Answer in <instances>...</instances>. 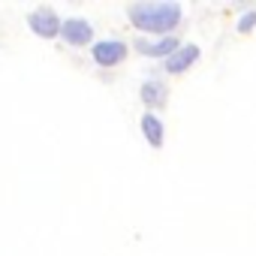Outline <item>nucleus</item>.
Returning <instances> with one entry per match:
<instances>
[{
    "instance_id": "obj_1",
    "label": "nucleus",
    "mask_w": 256,
    "mask_h": 256,
    "mask_svg": "<svg viewBox=\"0 0 256 256\" xmlns=\"http://www.w3.org/2000/svg\"><path fill=\"white\" fill-rule=\"evenodd\" d=\"M126 18L142 34H154L157 40L172 36V30L181 24L184 10L175 0H139V4L126 6Z\"/></svg>"
},
{
    "instance_id": "obj_2",
    "label": "nucleus",
    "mask_w": 256,
    "mask_h": 256,
    "mask_svg": "<svg viewBox=\"0 0 256 256\" xmlns=\"http://www.w3.org/2000/svg\"><path fill=\"white\" fill-rule=\"evenodd\" d=\"M28 28H30V34H36L40 40H54V36H60L64 22H60V16H58L52 6H40V10H34V12L28 16Z\"/></svg>"
},
{
    "instance_id": "obj_3",
    "label": "nucleus",
    "mask_w": 256,
    "mask_h": 256,
    "mask_svg": "<svg viewBox=\"0 0 256 256\" xmlns=\"http://www.w3.org/2000/svg\"><path fill=\"white\" fill-rule=\"evenodd\" d=\"M126 54H130V46L124 40H100L90 46V58L100 66H118L126 60Z\"/></svg>"
},
{
    "instance_id": "obj_4",
    "label": "nucleus",
    "mask_w": 256,
    "mask_h": 256,
    "mask_svg": "<svg viewBox=\"0 0 256 256\" xmlns=\"http://www.w3.org/2000/svg\"><path fill=\"white\" fill-rule=\"evenodd\" d=\"M181 46H184V42H178L175 36H163V40H145V36H139V40L133 42V48H136L139 54L157 58V60H169Z\"/></svg>"
},
{
    "instance_id": "obj_5",
    "label": "nucleus",
    "mask_w": 256,
    "mask_h": 256,
    "mask_svg": "<svg viewBox=\"0 0 256 256\" xmlns=\"http://www.w3.org/2000/svg\"><path fill=\"white\" fill-rule=\"evenodd\" d=\"M60 36H64L66 46H76V48L90 46L94 42V24L88 18H66L64 28H60Z\"/></svg>"
},
{
    "instance_id": "obj_6",
    "label": "nucleus",
    "mask_w": 256,
    "mask_h": 256,
    "mask_svg": "<svg viewBox=\"0 0 256 256\" xmlns=\"http://www.w3.org/2000/svg\"><path fill=\"white\" fill-rule=\"evenodd\" d=\"M199 60V46H193V42H184L169 60H163V66H166V72H172V76H181V72H187L193 64Z\"/></svg>"
},
{
    "instance_id": "obj_7",
    "label": "nucleus",
    "mask_w": 256,
    "mask_h": 256,
    "mask_svg": "<svg viewBox=\"0 0 256 256\" xmlns=\"http://www.w3.org/2000/svg\"><path fill=\"white\" fill-rule=\"evenodd\" d=\"M139 96H142V102L154 112V108H163V106H166L169 88H166V82H160V78H148V82H142Z\"/></svg>"
},
{
    "instance_id": "obj_8",
    "label": "nucleus",
    "mask_w": 256,
    "mask_h": 256,
    "mask_svg": "<svg viewBox=\"0 0 256 256\" xmlns=\"http://www.w3.org/2000/svg\"><path fill=\"white\" fill-rule=\"evenodd\" d=\"M139 126H142V136L148 139V145H151V148H163L166 130H163V120H160L154 112H145V114H142V120H139Z\"/></svg>"
},
{
    "instance_id": "obj_9",
    "label": "nucleus",
    "mask_w": 256,
    "mask_h": 256,
    "mask_svg": "<svg viewBox=\"0 0 256 256\" xmlns=\"http://www.w3.org/2000/svg\"><path fill=\"white\" fill-rule=\"evenodd\" d=\"M253 28H256V10H250L238 18V34H250Z\"/></svg>"
}]
</instances>
